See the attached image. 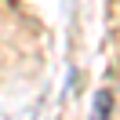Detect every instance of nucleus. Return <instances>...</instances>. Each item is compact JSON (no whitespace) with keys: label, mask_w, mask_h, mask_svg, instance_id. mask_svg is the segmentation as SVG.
<instances>
[]
</instances>
